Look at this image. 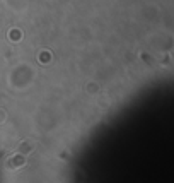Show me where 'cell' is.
<instances>
[{"instance_id":"cell-1","label":"cell","mask_w":174,"mask_h":183,"mask_svg":"<svg viewBox=\"0 0 174 183\" xmlns=\"http://www.w3.org/2000/svg\"><path fill=\"white\" fill-rule=\"evenodd\" d=\"M24 162H26V157L21 156V154H16V156H12L11 159L7 161V166L11 168V169H17V168H21Z\"/></svg>"},{"instance_id":"cell-2","label":"cell","mask_w":174,"mask_h":183,"mask_svg":"<svg viewBox=\"0 0 174 183\" xmlns=\"http://www.w3.org/2000/svg\"><path fill=\"white\" fill-rule=\"evenodd\" d=\"M31 149H32V146H31V144H22V146L19 147V151H21V152H24V154H26V152H29Z\"/></svg>"}]
</instances>
